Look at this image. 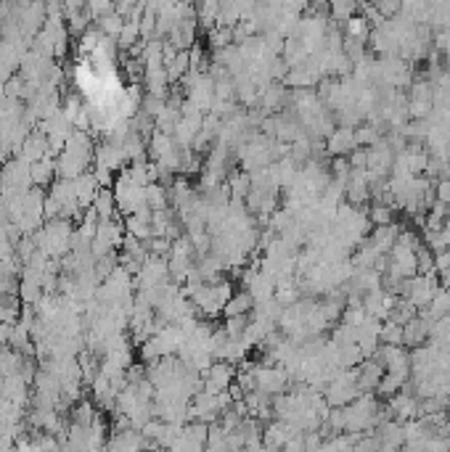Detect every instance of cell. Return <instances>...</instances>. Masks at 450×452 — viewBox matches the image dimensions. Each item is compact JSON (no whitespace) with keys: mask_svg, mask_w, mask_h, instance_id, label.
I'll list each match as a JSON object with an SVG mask.
<instances>
[{"mask_svg":"<svg viewBox=\"0 0 450 452\" xmlns=\"http://www.w3.org/2000/svg\"><path fill=\"white\" fill-rule=\"evenodd\" d=\"M236 373H238V368L233 362H228V360H215L210 368L204 371V376H201V381H204L201 389H207L212 394H220L225 389H231V384L236 381Z\"/></svg>","mask_w":450,"mask_h":452,"instance_id":"6da1fadb","label":"cell"},{"mask_svg":"<svg viewBox=\"0 0 450 452\" xmlns=\"http://www.w3.org/2000/svg\"><path fill=\"white\" fill-rule=\"evenodd\" d=\"M366 48H368L373 56H379V58H387V56H400V42H397L395 35L387 29V24L371 27L368 40H366Z\"/></svg>","mask_w":450,"mask_h":452,"instance_id":"7a4b0ae2","label":"cell"},{"mask_svg":"<svg viewBox=\"0 0 450 452\" xmlns=\"http://www.w3.org/2000/svg\"><path fill=\"white\" fill-rule=\"evenodd\" d=\"M419 402H421V399L416 397L410 389L403 386L397 394L389 397L387 405H389V410H392V418L400 421V423H405V421H410V418H419Z\"/></svg>","mask_w":450,"mask_h":452,"instance_id":"3957f363","label":"cell"},{"mask_svg":"<svg viewBox=\"0 0 450 452\" xmlns=\"http://www.w3.org/2000/svg\"><path fill=\"white\" fill-rule=\"evenodd\" d=\"M392 161H395V148L387 143V138H379L373 146H368V161H366V167H368L371 172L387 177L389 170H392Z\"/></svg>","mask_w":450,"mask_h":452,"instance_id":"277c9868","label":"cell"},{"mask_svg":"<svg viewBox=\"0 0 450 452\" xmlns=\"http://www.w3.org/2000/svg\"><path fill=\"white\" fill-rule=\"evenodd\" d=\"M352 148H357L355 127L336 124V127H334V133L326 138V154H329V156H347Z\"/></svg>","mask_w":450,"mask_h":452,"instance_id":"5b68a950","label":"cell"},{"mask_svg":"<svg viewBox=\"0 0 450 452\" xmlns=\"http://www.w3.org/2000/svg\"><path fill=\"white\" fill-rule=\"evenodd\" d=\"M384 376V365L376 357H366L357 365V389L360 392H376Z\"/></svg>","mask_w":450,"mask_h":452,"instance_id":"8992f818","label":"cell"},{"mask_svg":"<svg viewBox=\"0 0 450 452\" xmlns=\"http://www.w3.org/2000/svg\"><path fill=\"white\" fill-rule=\"evenodd\" d=\"M373 431H376V437H379V450H397V447H403V444H405L403 423H400V421H395V418H389V421L379 423Z\"/></svg>","mask_w":450,"mask_h":452,"instance_id":"52a82bcc","label":"cell"},{"mask_svg":"<svg viewBox=\"0 0 450 452\" xmlns=\"http://www.w3.org/2000/svg\"><path fill=\"white\" fill-rule=\"evenodd\" d=\"M400 230L403 225H397V223H387V225H373V230L368 233V243L376 249L379 254H389V249L395 246L397 236H400Z\"/></svg>","mask_w":450,"mask_h":452,"instance_id":"ba28073f","label":"cell"},{"mask_svg":"<svg viewBox=\"0 0 450 452\" xmlns=\"http://www.w3.org/2000/svg\"><path fill=\"white\" fill-rule=\"evenodd\" d=\"M93 212L98 220H111V214L117 209V196H114V188L101 186L95 191V199H93Z\"/></svg>","mask_w":450,"mask_h":452,"instance_id":"9c48e42d","label":"cell"},{"mask_svg":"<svg viewBox=\"0 0 450 452\" xmlns=\"http://www.w3.org/2000/svg\"><path fill=\"white\" fill-rule=\"evenodd\" d=\"M368 32H371V24L363 14H355V16H350L347 22H342V35L347 40L366 42L368 40Z\"/></svg>","mask_w":450,"mask_h":452,"instance_id":"30bf717a","label":"cell"},{"mask_svg":"<svg viewBox=\"0 0 450 452\" xmlns=\"http://www.w3.org/2000/svg\"><path fill=\"white\" fill-rule=\"evenodd\" d=\"M164 69H167L170 85H178V82L183 80L185 74L191 72V58H188V51H178L170 61H164Z\"/></svg>","mask_w":450,"mask_h":452,"instance_id":"8fae6325","label":"cell"},{"mask_svg":"<svg viewBox=\"0 0 450 452\" xmlns=\"http://www.w3.org/2000/svg\"><path fill=\"white\" fill-rule=\"evenodd\" d=\"M251 307H254V299H251V293L247 289L244 291H233V296L223 307V318H228V315H249Z\"/></svg>","mask_w":450,"mask_h":452,"instance_id":"7c38bea8","label":"cell"},{"mask_svg":"<svg viewBox=\"0 0 450 452\" xmlns=\"http://www.w3.org/2000/svg\"><path fill=\"white\" fill-rule=\"evenodd\" d=\"M225 183L231 188V199H247V193H249L251 188V175L247 170H233V172H228L225 177Z\"/></svg>","mask_w":450,"mask_h":452,"instance_id":"4fadbf2b","label":"cell"},{"mask_svg":"<svg viewBox=\"0 0 450 452\" xmlns=\"http://www.w3.org/2000/svg\"><path fill=\"white\" fill-rule=\"evenodd\" d=\"M357 8H360V0H329V19L342 24L350 16L357 14Z\"/></svg>","mask_w":450,"mask_h":452,"instance_id":"5bb4252c","label":"cell"},{"mask_svg":"<svg viewBox=\"0 0 450 452\" xmlns=\"http://www.w3.org/2000/svg\"><path fill=\"white\" fill-rule=\"evenodd\" d=\"M233 42V27H225V24H215V27L207 32V48L210 51H220L225 45Z\"/></svg>","mask_w":450,"mask_h":452,"instance_id":"9a60e30c","label":"cell"},{"mask_svg":"<svg viewBox=\"0 0 450 452\" xmlns=\"http://www.w3.org/2000/svg\"><path fill=\"white\" fill-rule=\"evenodd\" d=\"M363 360H366V355H363V349H360L357 341H344V344H339V365L342 368H355Z\"/></svg>","mask_w":450,"mask_h":452,"instance_id":"2e32d148","label":"cell"},{"mask_svg":"<svg viewBox=\"0 0 450 452\" xmlns=\"http://www.w3.org/2000/svg\"><path fill=\"white\" fill-rule=\"evenodd\" d=\"M122 24H125V16H119L117 11H109V14L95 16V27L101 29L106 38H117Z\"/></svg>","mask_w":450,"mask_h":452,"instance_id":"e0dca14e","label":"cell"},{"mask_svg":"<svg viewBox=\"0 0 450 452\" xmlns=\"http://www.w3.org/2000/svg\"><path fill=\"white\" fill-rule=\"evenodd\" d=\"M368 220L373 225L395 223V207H392V204H384V201H373L368 207Z\"/></svg>","mask_w":450,"mask_h":452,"instance_id":"ac0fdd59","label":"cell"},{"mask_svg":"<svg viewBox=\"0 0 450 452\" xmlns=\"http://www.w3.org/2000/svg\"><path fill=\"white\" fill-rule=\"evenodd\" d=\"M355 138H357V146H373L379 138H384L382 135V127H376V124H371V122H360L355 127Z\"/></svg>","mask_w":450,"mask_h":452,"instance_id":"d6986e66","label":"cell"},{"mask_svg":"<svg viewBox=\"0 0 450 452\" xmlns=\"http://www.w3.org/2000/svg\"><path fill=\"white\" fill-rule=\"evenodd\" d=\"M379 344H403V325L395 320H382Z\"/></svg>","mask_w":450,"mask_h":452,"instance_id":"ffe728a7","label":"cell"},{"mask_svg":"<svg viewBox=\"0 0 450 452\" xmlns=\"http://www.w3.org/2000/svg\"><path fill=\"white\" fill-rule=\"evenodd\" d=\"M247 323H249V315H228L223 320V331L228 333V339H241L247 331Z\"/></svg>","mask_w":450,"mask_h":452,"instance_id":"44dd1931","label":"cell"},{"mask_svg":"<svg viewBox=\"0 0 450 452\" xmlns=\"http://www.w3.org/2000/svg\"><path fill=\"white\" fill-rule=\"evenodd\" d=\"M432 101H408V117L410 120H426L432 114Z\"/></svg>","mask_w":450,"mask_h":452,"instance_id":"7402d4cb","label":"cell"},{"mask_svg":"<svg viewBox=\"0 0 450 452\" xmlns=\"http://www.w3.org/2000/svg\"><path fill=\"white\" fill-rule=\"evenodd\" d=\"M347 159H350V167H366V161H368V148L366 146L352 148V151L347 154Z\"/></svg>","mask_w":450,"mask_h":452,"instance_id":"603a6c76","label":"cell"},{"mask_svg":"<svg viewBox=\"0 0 450 452\" xmlns=\"http://www.w3.org/2000/svg\"><path fill=\"white\" fill-rule=\"evenodd\" d=\"M450 267V249H442V252L435 254V270L437 273H442V270H448Z\"/></svg>","mask_w":450,"mask_h":452,"instance_id":"cb8c5ba5","label":"cell"},{"mask_svg":"<svg viewBox=\"0 0 450 452\" xmlns=\"http://www.w3.org/2000/svg\"><path fill=\"white\" fill-rule=\"evenodd\" d=\"M440 286H442V289H450V267L440 273Z\"/></svg>","mask_w":450,"mask_h":452,"instance_id":"d4e9b609","label":"cell"}]
</instances>
